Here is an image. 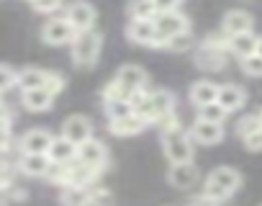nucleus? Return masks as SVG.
I'll list each match as a JSON object with an SVG mask.
<instances>
[{
    "label": "nucleus",
    "instance_id": "37",
    "mask_svg": "<svg viewBox=\"0 0 262 206\" xmlns=\"http://www.w3.org/2000/svg\"><path fill=\"white\" fill-rule=\"evenodd\" d=\"M0 72H3V83H0V85H3V90H11L13 85H18V75L8 65H3V70H0Z\"/></svg>",
    "mask_w": 262,
    "mask_h": 206
},
{
    "label": "nucleus",
    "instance_id": "5",
    "mask_svg": "<svg viewBox=\"0 0 262 206\" xmlns=\"http://www.w3.org/2000/svg\"><path fill=\"white\" fill-rule=\"evenodd\" d=\"M41 36H44L47 44L59 47V44H70V42H75V39H77V29L70 24L67 16H64V18H52V21L44 24Z\"/></svg>",
    "mask_w": 262,
    "mask_h": 206
},
{
    "label": "nucleus",
    "instance_id": "18",
    "mask_svg": "<svg viewBox=\"0 0 262 206\" xmlns=\"http://www.w3.org/2000/svg\"><path fill=\"white\" fill-rule=\"evenodd\" d=\"M219 85L211 83V80H198L193 88H190V100L195 103V106H206V103H216L219 100Z\"/></svg>",
    "mask_w": 262,
    "mask_h": 206
},
{
    "label": "nucleus",
    "instance_id": "25",
    "mask_svg": "<svg viewBox=\"0 0 262 206\" xmlns=\"http://www.w3.org/2000/svg\"><path fill=\"white\" fill-rule=\"evenodd\" d=\"M244 90L239 88V85H221V90H219V103L231 114V111H236L242 103H244Z\"/></svg>",
    "mask_w": 262,
    "mask_h": 206
},
{
    "label": "nucleus",
    "instance_id": "35",
    "mask_svg": "<svg viewBox=\"0 0 262 206\" xmlns=\"http://www.w3.org/2000/svg\"><path fill=\"white\" fill-rule=\"evenodd\" d=\"M52 95H57L59 90H64V77L62 75H54V72H49V80H47V85H44Z\"/></svg>",
    "mask_w": 262,
    "mask_h": 206
},
{
    "label": "nucleus",
    "instance_id": "41",
    "mask_svg": "<svg viewBox=\"0 0 262 206\" xmlns=\"http://www.w3.org/2000/svg\"><path fill=\"white\" fill-rule=\"evenodd\" d=\"M31 3H36V0H31Z\"/></svg>",
    "mask_w": 262,
    "mask_h": 206
},
{
    "label": "nucleus",
    "instance_id": "33",
    "mask_svg": "<svg viewBox=\"0 0 262 206\" xmlns=\"http://www.w3.org/2000/svg\"><path fill=\"white\" fill-rule=\"evenodd\" d=\"M259 127H262V116H247V119H242V121H239V137L244 139L247 134L257 132Z\"/></svg>",
    "mask_w": 262,
    "mask_h": 206
},
{
    "label": "nucleus",
    "instance_id": "10",
    "mask_svg": "<svg viewBox=\"0 0 262 206\" xmlns=\"http://www.w3.org/2000/svg\"><path fill=\"white\" fill-rule=\"evenodd\" d=\"M90 134H93V127H90V121H88L85 116H70V119L62 124V137H67V139L75 142V145L88 142Z\"/></svg>",
    "mask_w": 262,
    "mask_h": 206
},
{
    "label": "nucleus",
    "instance_id": "1",
    "mask_svg": "<svg viewBox=\"0 0 262 206\" xmlns=\"http://www.w3.org/2000/svg\"><path fill=\"white\" fill-rule=\"evenodd\" d=\"M100 42H103V36L98 31H93V29L77 34V39L72 42V59H75V65L93 67L98 54H100Z\"/></svg>",
    "mask_w": 262,
    "mask_h": 206
},
{
    "label": "nucleus",
    "instance_id": "27",
    "mask_svg": "<svg viewBox=\"0 0 262 206\" xmlns=\"http://www.w3.org/2000/svg\"><path fill=\"white\" fill-rule=\"evenodd\" d=\"M131 95H134V93H131L118 77L111 80V83L103 88V98H105V103H108V100H131Z\"/></svg>",
    "mask_w": 262,
    "mask_h": 206
},
{
    "label": "nucleus",
    "instance_id": "9",
    "mask_svg": "<svg viewBox=\"0 0 262 206\" xmlns=\"http://www.w3.org/2000/svg\"><path fill=\"white\" fill-rule=\"evenodd\" d=\"M105 147L100 145V142H95V139H88V142H82V145H77V160L80 162H85V165H90V168H95V170H103L105 168Z\"/></svg>",
    "mask_w": 262,
    "mask_h": 206
},
{
    "label": "nucleus",
    "instance_id": "29",
    "mask_svg": "<svg viewBox=\"0 0 262 206\" xmlns=\"http://www.w3.org/2000/svg\"><path fill=\"white\" fill-rule=\"evenodd\" d=\"M152 103H155V111H157V119L175 111V103H172V93L167 90H155L152 93Z\"/></svg>",
    "mask_w": 262,
    "mask_h": 206
},
{
    "label": "nucleus",
    "instance_id": "11",
    "mask_svg": "<svg viewBox=\"0 0 262 206\" xmlns=\"http://www.w3.org/2000/svg\"><path fill=\"white\" fill-rule=\"evenodd\" d=\"M167 178L175 188H193L198 183V168L193 162H175L170 168Z\"/></svg>",
    "mask_w": 262,
    "mask_h": 206
},
{
    "label": "nucleus",
    "instance_id": "30",
    "mask_svg": "<svg viewBox=\"0 0 262 206\" xmlns=\"http://www.w3.org/2000/svg\"><path fill=\"white\" fill-rule=\"evenodd\" d=\"M105 109H108V119H123V116L137 114V111H134V103H131V100H108Z\"/></svg>",
    "mask_w": 262,
    "mask_h": 206
},
{
    "label": "nucleus",
    "instance_id": "21",
    "mask_svg": "<svg viewBox=\"0 0 262 206\" xmlns=\"http://www.w3.org/2000/svg\"><path fill=\"white\" fill-rule=\"evenodd\" d=\"M59 201L64 206H90L93 203V193L88 191V186H64Z\"/></svg>",
    "mask_w": 262,
    "mask_h": 206
},
{
    "label": "nucleus",
    "instance_id": "14",
    "mask_svg": "<svg viewBox=\"0 0 262 206\" xmlns=\"http://www.w3.org/2000/svg\"><path fill=\"white\" fill-rule=\"evenodd\" d=\"M18 168L31 175V178H39V175H47L49 168H52V157L49 155H39V152H26L21 160H18Z\"/></svg>",
    "mask_w": 262,
    "mask_h": 206
},
{
    "label": "nucleus",
    "instance_id": "36",
    "mask_svg": "<svg viewBox=\"0 0 262 206\" xmlns=\"http://www.w3.org/2000/svg\"><path fill=\"white\" fill-rule=\"evenodd\" d=\"M31 6L39 13H52V11H57L62 6V0H36V3H31Z\"/></svg>",
    "mask_w": 262,
    "mask_h": 206
},
{
    "label": "nucleus",
    "instance_id": "39",
    "mask_svg": "<svg viewBox=\"0 0 262 206\" xmlns=\"http://www.w3.org/2000/svg\"><path fill=\"white\" fill-rule=\"evenodd\" d=\"M155 3H157V11L162 13V11H175L183 0H155Z\"/></svg>",
    "mask_w": 262,
    "mask_h": 206
},
{
    "label": "nucleus",
    "instance_id": "34",
    "mask_svg": "<svg viewBox=\"0 0 262 206\" xmlns=\"http://www.w3.org/2000/svg\"><path fill=\"white\" fill-rule=\"evenodd\" d=\"M242 142H244V147H247V150H252V152H259V150H262V127H259L257 132L247 134Z\"/></svg>",
    "mask_w": 262,
    "mask_h": 206
},
{
    "label": "nucleus",
    "instance_id": "16",
    "mask_svg": "<svg viewBox=\"0 0 262 206\" xmlns=\"http://www.w3.org/2000/svg\"><path fill=\"white\" fill-rule=\"evenodd\" d=\"M95 168L85 165V162H67V175H64V186H90L95 178Z\"/></svg>",
    "mask_w": 262,
    "mask_h": 206
},
{
    "label": "nucleus",
    "instance_id": "8",
    "mask_svg": "<svg viewBox=\"0 0 262 206\" xmlns=\"http://www.w3.org/2000/svg\"><path fill=\"white\" fill-rule=\"evenodd\" d=\"M67 18H70V24L77 29V34L90 31L93 24H95V8H93L90 3H85V0H80V3H72V6H70Z\"/></svg>",
    "mask_w": 262,
    "mask_h": 206
},
{
    "label": "nucleus",
    "instance_id": "24",
    "mask_svg": "<svg viewBox=\"0 0 262 206\" xmlns=\"http://www.w3.org/2000/svg\"><path fill=\"white\" fill-rule=\"evenodd\" d=\"M52 93L47 88H36V90H26L24 93V106L29 111H47L52 106Z\"/></svg>",
    "mask_w": 262,
    "mask_h": 206
},
{
    "label": "nucleus",
    "instance_id": "12",
    "mask_svg": "<svg viewBox=\"0 0 262 206\" xmlns=\"http://www.w3.org/2000/svg\"><path fill=\"white\" fill-rule=\"evenodd\" d=\"M190 137H193L198 145H216V142H221L224 129H221V124L198 119V121L193 124V129H190Z\"/></svg>",
    "mask_w": 262,
    "mask_h": 206
},
{
    "label": "nucleus",
    "instance_id": "40",
    "mask_svg": "<svg viewBox=\"0 0 262 206\" xmlns=\"http://www.w3.org/2000/svg\"><path fill=\"white\" fill-rule=\"evenodd\" d=\"M257 54H262V39H259V47H257Z\"/></svg>",
    "mask_w": 262,
    "mask_h": 206
},
{
    "label": "nucleus",
    "instance_id": "2",
    "mask_svg": "<svg viewBox=\"0 0 262 206\" xmlns=\"http://www.w3.org/2000/svg\"><path fill=\"white\" fill-rule=\"evenodd\" d=\"M239 180H242V178H239V173H236L234 168H216V170L208 175L203 193H208L211 198L224 201V198H229V196L239 188Z\"/></svg>",
    "mask_w": 262,
    "mask_h": 206
},
{
    "label": "nucleus",
    "instance_id": "23",
    "mask_svg": "<svg viewBox=\"0 0 262 206\" xmlns=\"http://www.w3.org/2000/svg\"><path fill=\"white\" fill-rule=\"evenodd\" d=\"M49 80V72L44 70H36V67H26L18 72V88L26 93V90H36V88H44Z\"/></svg>",
    "mask_w": 262,
    "mask_h": 206
},
{
    "label": "nucleus",
    "instance_id": "19",
    "mask_svg": "<svg viewBox=\"0 0 262 206\" xmlns=\"http://www.w3.org/2000/svg\"><path fill=\"white\" fill-rule=\"evenodd\" d=\"M118 80H121L131 93H139V90H144V85H147V72H144L142 67H137V65H123V67L118 70Z\"/></svg>",
    "mask_w": 262,
    "mask_h": 206
},
{
    "label": "nucleus",
    "instance_id": "7",
    "mask_svg": "<svg viewBox=\"0 0 262 206\" xmlns=\"http://www.w3.org/2000/svg\"><path fill=\"white\" fill-rule=\"evenodd\" d=\"M195 62H198V67H203V70H221V67H224V47H221L216 39H208V42L198 49Z\"/></svg>",
    "mask_w": 262,
    "mask_h": 206
},
{
    "label": "nucleus",
    "instance_id": "20",
    "mask_svg": "<svg viewBox=\"0 0 262 206\" xmlns=\"http://www.w3.org/2000/svg\"><path fill=\"white\" fill-rule=\"evenodd\" d=\"M49 157H52V162H72V160L77 157V145L70 142L67 137H59V139L52 142Z\"/></svg>",
    "mask_w": 262,
    "mask_h": 206
},
{
    "label": "nucleus",
    "instance_id": "38",
    "mask_svg": "<svg viewBox=\"0 0 262 206\" xmlns=\"http://www.w3.org/2000/svg\"><path fill=\"white\" fill-rule=\"evenodd\" d=\"M190 206H221V201H219V198H211L208 193H203V196L193 198V201H190Z\"/></svg>",
    "mask_w": 262,
    "mask_h": 206
},
{
    "label": "nucleus",
    "instance_id": "32",
    "mask_svg": "<svg viewBox=\"0 0 262 206\" xmlns=\"http://www.w3.org/2000/svg\"><path fill=\"white\" fill-rule=\"evenodd\" d=\"M190 44H193V39H190V34L188 31H183V34H178V36H172V39H167V49L170 52H185V49H190Z\"/></svg>",
    "mask_w": 262,
    "mask_h": 206
},
{
    "label": "nucleus",
    "instance_id": "4",
    "mask_svg": "<svg viewBox=\"0 0 262 206\" xmlns=\"http://www.w3.org/2000/svg\"><path fill=\"white\" fill-rule=\"evenodd\" d=\"M162 145H165V155L170 157L172 165L193 160V145H190V139L183 129H172V132L162 134Z\"/></svg>",
    "mask_w": 262,
    "mask_h": 206
},
{
    "label": "nucleus",
    "instance_id": "17",
    "mask_svg": "<svg viewBox=\"0 0 262 206\" xmlns=\"http://www.w3.org/2000/svg\"><path fill=\"white\" fill-rule=\"evenodd\" d=\"M252 31V16L247 11H229L224 16V34L236 36V34H247Z\"/></svg>",
    "mask_w": 262,
    "mask_h": 206
},
{
    "label": "nucleus",
    "instance_id": "42",
    "mask_svg": "<svg viewBox=\"0 0 262 206\" xmlns=\"http://www.w3.org/2000/svg\"><path fill=\"white\" fill-rule=\"evenodd\" d=\"M259 116H262V114H259Z\"/></svg>",
    "mask_w": 262,
    "mask_h": 206
},
{
    "label": "nucleus",
    "instance_id": "6",
    "mask_svg": "<svg viewBox=\"0 0 262 206\" xmlns=\"http://www.w3.org/2000/svg\"><path fill=\"white\" fill-rule=\"evenodd\" d=\"M155 24H157V31H160V36L165 42L172 39V36H178V34H183V31H188V18L183 13H178V11H162V13H157Z\"/></svg>",
    "mask_w": 262,
    "mask_h": 206
},
{
    "label": "nucleus",
    "instance_id": "26",
    "mask_svg": "<svg viewBox=\"0 0 262 206\" xmlns=\"http://www.w3.org/2000/svg\"><path fill=\"white\" fill-rule=\"evenodd\" d=\"M157 3L155 0H131L128 16L131 18H157Z\"/></svg>",
    "mask_w": 262,
    "mask_h": 206
},
{
    "label": "nucleus",
    "instance_id": "13",
    "mask_svg": "<svg viewBox=\"0 0 262 206\" xmlns=\"http://www.w3.org/2000/svg\"><path fill=\"white\" fill-rule=\"evenodd\" d=\"M52 142H54V139L49 137V132H44V129H31V132L24 134V139H21V150H24V155H26V152L49 155Z\"/></svg>",
    "mask_w": 262,
    "mask_h": 206
},
{
    "label": "nucleus",
    "instance_id": "31",
    "mask_svg": "<svg viewBox=\"0 0 262 206\" xmlns=\"http://www.w3.org/2000/svg\"><path fill=\"white\" fill-rule=\"evenodd\" d=\"M242 70L252 77H262V54H249L242 59Z\"/></svg>",
    "mask_w": 262,
    "mask_h": 206
},
{
    "label": "nucleus",
    "instance_id": "28",
    "mask_svg": "<svg viewBox=\"0 0 262 206\" xmlns=\"http://www.w3.org/2000/svg\"><path fill=\"white\" fill-rule=\"evenodd\" d=\"M226 109L221 106V103L216 100V103H206V106H201L198 109V119H203V121H213V124H221L224 119H226Z\"/></svg>",
    "mask_w": 262,
    "mask_h": 206
},
{
    "label": "nucleus",
    "instance_id": "15",
    "mask_svg": "<svg viewBox=\"0 0 262 206\" xmlns=\"http://www.w3.org/2000/svg\"><path fill=\"white\" fill-rule=\"evenodd\" d=\"M149 121L142 119L139 114H131V116H123V119H111V134L116 137H131V134H139Z\"/></svg>",
    "mask_w": 262,
    "mask_h": 206
},
{
    "label": "nucleus",
    "instance_id": "3",
    "mask_svg": "<svg viewBox=\"0 0 262 206\" xmlns=\"http://www.w3.org/2000/svg\"><path fill=\"white\" fill-rule=\"evenodd\" d=\"M126 36L134 44H142V47H165L167 44L160 36L155 18H131V24L126 29Z\"/></svg>",
    "mask_w": 262,
    "mask_h": 206
},
{
    "label": "nucleus",
    "instance_id": "22",
    "mask_svg": "<svg viewBox=\"0 0 262 206\" xmlns=\"http://www.w3.org/2000/svg\"><path fill=\"white\" fill-rule=\"evenodd\" d=\"M229 47H231L234 54H239V57L244 59V57H249V54H257L259 39L252 36V31H247V34H236V36H231V39H229Z\"/></svg>",
    "mask_w": 262,
    "mask_h": 206
}]
</instances>
